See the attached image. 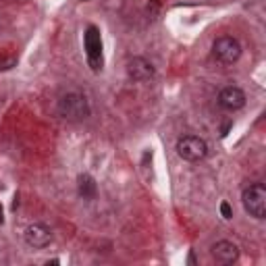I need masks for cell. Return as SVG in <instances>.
Listing matches in <instances>:
<instances>
[{
    "label": "cell",
    "instance_id": "cell-11",
    "mask_svg": "<svg viewBox=\"0 0 266 266\" xmlns=\"http://www.w3.org/2000/svg\"><path fill=\"white\" fill-rule=\"evenodd\" d=\"M17 65V56H11V54H2L0 56V71H8Z\"/></svg>",
    "mask_w": 266,
    "mask_h": 266
},
{
    "label": "cell",
    "instance_id": "cell-10",
    "mask_svg": "<svg viewBox=\"0 0 266 266\" xmlns=\"http://www.w3.org/2000/svg\"><path fill=\"white\" fill-rule=\"evenodd\" d=\"M96 181L92 175H81L79 177V193L83 200H94L96 198Z\"/></svg>",
    "mask_w": 266,
    "mask_h": 266
},
{
    "label": "cell",
    "instance_id": "cell-8",
    "mask_svg": "<svg viewBox=\"0 0 266 266\" xmlns=\"http://www.w3.org/2000/svg\"><path fill=\"white\" fill-rule=\"evenodd\" d=\"M219 104L225 111H239V108L245 106V92L237 85L223 87L219 94Z\"/></svg>",
    "mask_w": 266,
    "mask_h": 266
},
{
    "label": "cell",
    "instance_id": "cell-5",
    "mask_svg": "<svg viewBox=\"0 0 266 266\" xmlns=\"http://www.w3.org/2000/svg\"><path fill=\"white\" fill-rule=\"evenodd\" d=\"M85 52H87V61L94 71L102 69V38H100V29L96 25H90L85 32Z\"/></svg>",
    "mask_w": 266,
    "mask_h": 266
},
{
    "label": "cell",
    "instance_id": "cell-9",
    "mask_svg": "<svg viewBox=\"0 0 266 266\" xmlns=\"http://www.w3.org/2000/svg\"><path fill=\"white\" fill-rule=\"evenodd\" d=\"M210 254L219 264H233L239 258V248L233 241H219L212 245Z\"/></svg>",
    "mask_w": 266,
    "mask_h": 266
},
{
    "label": "cell",
    "instance_id": "cell-7",
    "mask_svg": "<svg viewBox=\"0 0 266 266\" xmlns=\"http://www.w3.org/2000/svg\"><path fill=\"white\" fill-rule=\"evenodd\" d=\"M127 75H129V79H133V81H150L156 75V71H154L150 61H146L142 56H133L131 61L127 63Z\"/></svg>",
    "mask_w": 266,
    "mask_h": 266
},
{
    "label": "cell",
    "instance_id": "cell-2",
    "mask_svg": "<svg viewBox=\"0 0 266 266\" xmlns=\"http://www.w3.org/2000/svg\"><path fill=\"white\" fill-rule=\"evenodd\" d=\"M243 208L254 219H264L266 216V187L262 183H252L245 187L241 193Z\"/></svg>",
    "mask_w": 266,
    "mask_h": 266
},
{
    "label": "cell",
    "instance_id": "cell-12",
    "mask_svg": "<svg viewBox=\"0 0 266 266\" xmlns=\"http://www.w3.org/2000/svg\"><path fill=\"white\" fill-rule=\"evenodd\" d=\"M221 214H223V219H233V208H231L229 202L221 204Z\"/></svg>",
    "mask_w": 266,
    "mask_h": 266
},
{
    "label": "cell",
    "instance_id": "cell-6",
    "mask_svg": "<svg viewBox=\"0 0 266 266\" xmlns=\"http://www.w3.org/2000/svg\"><path fill=\"white\" fill-rule=\"evenodd\" d=\"M52 239L54 235L50 231V227H46L44 223H34L25 229V241L29 248H36V250L46 248V245L52 243Z\"/></svg>",
    "mask_w": 266,
    "mask_h": 266
},
{
    "label": "cell",
    "instance_id": "cell-4",
    "mask_svg": "<svg viewBox=\"0 0 266 266\" xmlns=\"http://www.w3.org/2000/svg\"><path fill=\"white\" fill-rule=\"evenodd\" d=\"M177 154L187 162H198L208 154V144L198 135H183L177 142Z\"/></svg>",
    "mask_w": 266,
    "mask_h": 266
},
{
    "label": "cell",
    "instance_id": "cell-3",
    "mask_svg": "<svg viewBox=\"0 0 266 266\" xmlns=\"http://www.w3.org/2000/svg\"><path fill=\"white\" fill-rule=\"evenodd\" d=\"M212 54L219 63L233 65V63H237L241 56V44L237 38H233V36H221V38H216L212 44Z\"/></svg>",
    "mask_w": 266,
    "mask_h": 266
},
{
    "label": "cell",
    "instance_id": "cell-13",
    "mask_svg": "<svg viewBox=\"0 0 266 266\" xmlns=\"http://www.w3.org/2000/svg\"><path fill=\"white\" fill-rule=\"evenodd\" d=\"M0 223H4V210H2V204H0Z\"/></svg>",
    "mask_w": 266,
    "mask_h": 266
},
{
    "label": "cell",
    "instance_id": "cell-1",
    "mask_svg": "<svg viewBox=\"0 0 266 266\" xmlns=\"http://www.w3.org/2000/svg\"><path fill=\"white\" fill-rule=\"evenodd\" d=\"M58 113L67 121H83L90 116V104L83 94L71 92L58 100Z\"/></svg>",
    "mask_w": 266,
    "mask_h": 266
}]
</instances>
